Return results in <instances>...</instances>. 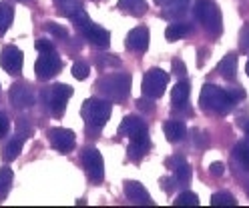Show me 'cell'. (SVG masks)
I'll use <instances>...</instances> for the list:
<instances>
[{"label": "cell", "instance_id": "obj_1", "mask_svg": "<svg viewBox=\"0 0 249 208\" xmlns=\"http://www.w3.org/2000/svg\"><path fill=\"white\" fill-rule=\"evenodd\" d=\"M199 104L205 112H211L215 116H225L235 102H233V98L227 94V90L215 86V84H205L201 88Z\"/></svg>", "mask_w": 249, "mask_h": 208}, {"label": "cell", "instance_id": "obj_2", "mask_svg": "<svg viewBox=\"0 0 249 208\" xmlns=\"http://www.w3.org/2000/svg\"><path fill=\"white\" fill-rule=\"evenodd\" d=\"M97 90L103 96H107V100L123 102L131 92V76L127 72H115V74L101 76L97 82Z\"/></svg>", "mask_w": 249, "mask_h": 208}, {"label": "cell", "instance_id": "obj_3", "mask_svg": "<svg viewBox=\"0 0 249 208\" xmlns=\"http://www.w3.org/2000/svg\"><path fill=\"white\" fill-rule=\"evenodd\" d=\"M111 112H113V106L107 98H89L81 106V116L85 124L89 128H95V130H99V128H103L108 122Z\"/></svg>", "mask_w": 249, "mask_h": 208}, {"label": "cell", "instance_id": "obj_4", "mask_svg": "<svg viewBox=\"0 0 249 208\" xmlns=\"http://www.w3.org/2000/svg\"><path fill=\"white\" fill-rule=\"evenodd\" d=\"M195 18L201 22L209 34H221V12L211 0H197L195 2Z\"/></svg>", "mask_w": 249, "mask_h": 208}, {"label": "cell", "instance_id": "obj_5", "mask_svg": "<svg viewBox=\"0 0 249 208\" xmlns=\"http://www.w3.org/2000/svg\"><path fill=\"white\" fill-rule=\"evenodd\" d=\"M72 96V88L69 84H53L51 88H46L42 92V100L49 108V112L54 118H60L67 110V102Z\"/></svg>", "mask_w": 249, "mask_h": 208}, {"label": "cell", "instance_id": "obj_6", "mask_svg": "<svg viewBox=\"0 0 249 208\" xmlns=\"http://www.w3.org/2000/svg\"><path fill=\"white\" fill-rule=\"evenodd\" d=\"M167 82H169V74L161 68H151L145 78H143V96L147 98H161L165 94V88H167Z\"/></svg>", "mask_w": 249, "mask_h": 208}, {"label": "cell", "instance_id": "obj_7", "mask_svg": "<svg viewBox=\"0 0 249 208\" xmlns=\"http://www.w3.org/2000/svg\"><path fill=\"white\" fill-rule=\"evenodd\" d=\"M62 68V60L58 58L56 50L53 52H40V56L36 58V64H35V72H36V78L40 80H51L53 76H56Z\"/></svg>", "mask_w": 249, "mask_h": 208}, {"label": "cell", "instance_id": "obj_8", "mask_svg": "<svg viewBox=\"0 0 249 208\" xmlns=\"http://www.w3.org/2000/svg\"><path fill=\"white\" fill-rule=\"evenodd\" d=\"M81 160H83V166H85L90 180L101 182L105 178V162H103V156L97 148H92V146L85 148L81 154Z\"/></svg>", "mask_w": 249, "mask_h": 208}, {"label": "cell", "instance_id": "obj_9", "mask_svg": "<svg viewBox=\"0 0 249 208\" xmlns=\"http://www.w3.org/2000/svg\"><path fill=\"white\" fill-rule=\"evenodd\" d=\"M22 64H24V54L20 48H17L14 44H8L2 48L0 52V66H2L8 74L17 76L22 72Z\"/></svg>", "mask_w": 249, "mask_h": 208}, {"label": "cell", "instance_id": "obj_10", "mask_svg": "<svg viewBox=\"0 0 249 208\" xmlns=\"http://www.w3.org/2000/svg\"><path fill=\"white\" fill-rule=\"evenodd\" d=\"M49 140L53 144V148H56L62 154L71 152L74 148V144H76L74 132L69 130V128H51L49 130Z\"/></svg>", "mask_w": 249, "mask_h": 208}, {"label": "cell", "instance_id": "obj_11", "mask_svg": "<svg viewBox=\"0 0 249 208\" xmlns=\"http://www.w3.org/2000/svg\"><path fill=\"white\" fill-rule=\"evenodd\" d=\"M151 150V138H149V130L139 132L135 136H131V144L127 148V156L131 162H141L145 158V154Z\"/></svg>", "mask_w": 249, "mask_h": 208}, {"label": "cell", "instance_id": "obj_12", "mask_svg": "<svg viewBox=\"0 0 249 208\" xmlns=\"http://www.w3.org/2000/svg\"><path fill=\"white\" fill-rule=\"evenodd\" d=\"M81 32L89 40V44L97 46V48H108V44H111V32L99 24H95V22H89L87 26H83Z\"/></svg>", "mask_w": 249, "mask_h": 208}, {"label": "cell", "instance_id": "obj_13", "mask_svg": "<svg viewBox=\"0 0 249 208\" xmlns=\"http://www.w3.org/2000/svg\"><path fill=\"white\" fill-rule=\"evenodd\" d=\"M8 96H10V104L14 108L24 110V108H30L35 104V92H33V88H30L28 84H20V82L12 84Z\"/></svg>", "mask_w": 249, "mask_h": 208}, {"label": "cell", "instance_id": "obj_14", "mask_svg": "<svg viewBox=\"0 0 249 208\" xmlns=\"http://www.w3.org/2000/svg\"><path fill=\"white\" fill-rule=\"evenodd\" d=\"M149 40H151L149 28L147 26H137V28H133L127 34L124 46H127L129 50H133V52H145L149 48Z\"/></svg>", "mask_w": 249, "mask_h": 208}, {"label": "cell", "instance_id": "obj_15", "mask_svg": "<svg viewBox=\"0 0 249 208\" xmlns=\"http://www.w3.org/2000/svg\"><path fill=\"white\" fill-rule=\"evenodd\" d=\"M124 196H127L133 204H141V206H151L153 204L147 188L141 182H137V180H127L124 182Z\"/></svg>", "mask_w": 249, "mask_h": 208}, {"label": "cell", "instance_id": "obj_16", "mask_svg": "<svg viewBox=\"0 0 249 208\" xmlns=\"http://www.w3.org/2000/svg\"><path fill=\"white\" fill-rule=\"evenodd\" d=\"M189 4L191 0H167V2L163 4V18L173 22V20H181L183 16L187 14V10H189Z\"/></svg>", "mask_w": 249, "mask_h": 208}, {"label": "cell", "instance_id": "obj_17", "mask_svg": "<svg viewBox=\"0 0 249 208\" xmlns=\"http://www.w3.org/2000/svg\"><path fill=\"white\" fill-rule=\"evenodd\" d=\"M147 130V124H145V120H141L139 116H124L123 118V122H121V126H119V134L121 136H135V134H139V132H145Z\"/></svg>", "mask_w": 249, "mask_h": 208}, {"label": "cell", "instance_id": "obj_18", "mask_svg": "<svg viewBox=\"0 0 249 208\" xmlns=\"http://www.w3.org/2000/svg\"><path fill=\"white\" fill-rule=\"evenodd\" d=\"M167 164H169V166H173L175 182H177V184H189V180H191V166L187 164L183 158L173 156V158H169V160H167Z\"/></svg>", "mask_w": 249, "mask_h": 208}, {"label": "cell", "instance_id": "obj_19", "mask_svg": "<svg viewBox=\"0 0 249 208\" xmlns=\"http://www.w3.org/2000/svg\"><path fill=\"white\" fill-rule=\"evenodd\" d=\"M189 94H191L189 80H179V82L171 88V102H173V108L185 106V102L189 100Z\"/></svg>", "mask_w": 249, "mask_h": 208}, {"label": "cell", "instance_id": "obj_20", "mask_svg": "<svg viewBox=\"0 0 249 208\" xmlns=\"http://www.w3.org/2000/svg\"><path fill=\"white\" fill-rule=\"evenodd\" d=\"M191 34V24L189 22H181V20H173L167 28H165V38L175 42V40H181L183 36Z\"/></svg>", "mask_w": 249, "mask_h": 208}, {"label": "cell", "instance_id": "obj_21", "mask_svg": "<svg viewBox=\"0 0 249 208\" xmlns=\"http://www.w3.org/2000/svg\"><path fill=\"white\" fill-rule=\"evenodd\" d=\"M117 6L129 16H143L147 12V0H119Z\"/></svg>", "mask_w": 249, "mask_h": 208}, {"label": "cell", "instance_id": "obj_22", "mask_svg": "<svg viewBox=\"0 0 249 208\" xmlns=\"http://www.w3.org/2000/svg\"><path fill=\"white\" fill-rule=\"evenodd\" d=\"M217 72H219L225 80H233L237 72V56L235 54H227L223 56V60L217 64Z\"/></svg>", "mask_w": 249, "mask_h": 208}, {"label": "cell", "instance_id": "obj_23", "mask_svg": "<svg viewBox=\"0 0 249 208\" xmlns=\"http://www.w3.org/2000/svg\"><path fill=\"white\" fill-rule=\"evenodd\" d=\"M163 132H165V136H167L169 142H179L185 136L187 130H185V124L183 122H179V120H167L163 124Z\"/></svg>", "mask_w": 249, "mask_h": 208}, {"label": "cell", "instance_id": "obj_24", "mask_svg": "<svg viewBox=\"0 0 249 208\" xmlns=\"http://www.w3.org/2000/svg\"><path fill=\"white\" fill-rule=\"evenodd\" d=\"M233 158L241 164L243 170H249V140H241L233 148Z\"/></svg>", "mask_w": 249, "mask_h": 208}, {"label": "cell", "instance_id": "obj_25", "mask_svg": "<svg viewBox=\"0 0 249 208\" xmlns=\"http://www.w3.org/2000/svg\"><path fill=\"white\" fill-rule=\"evenodd\" d=\"M12 20H14V8L6 2H0V36L6 34Z\"/></svg>", "mask_w": 249, "mask_h": 208}, {"label": "cell", "instance_id": "obj_26", "mask_svg": "<svg viewBox=\"0 0 249 208\" xmlns=\"http://www.w3.org/2000/svg\"><path fill=\"white\" fill-rule=\"evenodd\" d=\"M22 142H24V138L17 136V138H12V140L6 144V148H4V152H2V158L6 160V162H12V160L18 158V154L22 152Z\"/></svg>", "mask_w": 249, "mask_h": 208}, {"label": "cell", "instance_id": "obj_27", "mask_svg": "<svg viewBox=\"0 0 249 208\" xmlns=\"http://www.w3.org/2000/svg\"><path fill=\"white\" fill-rule=\"evenodd\" d=\"M12 178L14 176H12V170L8 166L0 168V200H4L8 196V192L12 188Z\"/></svg>", "mask_w": 249, "mask_h": 208}, {"label": "cell", "instance_id": "obj_28", "mask_svg": "<svg viewBox=\"0 0 249 208\" xmlns=\"http://www.w3.org/2000/svg\"><path fill=\"white\" fill-rule=\"evenodd\" d=\"M211 206H237V200L229 192H215L211 196Z\"/></svg>", "mask_w": 249, "mask_h": 208}, {"label": "cell", "instance_id": "obj_29", "mask_svg": "<svg viewBox=\"0 0 249 208\" xmlns=\"http://www.w3.org/2000/svg\"><path fill=\"white\" fill-rule=\"evenodd\" d=\"M173 204L175 206H197L199 204V196L195 194V192H181V194L173 200Z\"/></svg>", "mask_w": 249, "mask_h": 208}, {"label": "cell", "instance_id": "obj_30", "mask_svg": "<svg viewBox=\"0 0 249 208\" xmlns=\"http://www.w3.org/2000/svg\"><path fill=\"white\" fill-rule=\"evenodd\" d=\"M119 64H121V60L115 54H105V56H99L97 58L99 70H107V68H111V66H119Z\"/></svg>", "mask_w": 249, "mask_h": 208}, {"label": "cell", "instance_id": "obj_31", "mask_svg": "<svg viewBox=\"0 0 249 208\" xmlns=\"http://www.w3.org/2000/svg\"><path fill=\"white\" fill-rule=\"evenodd\" d=\"M89 72H90V66H89L87 62L79 60V62L72 64V76H74L76 80H85V78L89 76Z\"/></svg>", "mask_w": 249, "mask_h": 208}, {"label": "cell", "instance_id": "obj_32", "mask_svg": "<svg viewBox=\"0 0 249 208\" xmlns=\"http://www.w3.org/2000/svg\"><path fill=\"white\" fill-rule=\"evenodd\" d=\"M44 30L51 32L54 38H67V36H69V30H67L65 26L56 24V22H46V24H44Z\"/></svg>", "mask_w": 249, "mask_h": 208}, {"label": "cell", "instance_id": "obj_33", "mask_svg": "<svg viewBox=\"0 0 249 208\" xmlns=\"http://www.w3.org/2000/svg\"><path fill=\"white\" fill-rule=\"evenodd\" d=\"M71 20H72V24H74L76 28H79V30H81L83 26H87V24L90 22V18H89V14L85 12V8H83V6H81L79 10H76V12H74V14L71 16Z\"/></svg>", "mask_w": 249, "mask_h": 208}, {"label": "cell", "instance_id": "obj_34", "mask_svg": "<svg viewBox=\"0 0 249 208\" xmlns=\"http://www.w3.org/2000/svg\"><path fill=\"white\" fill-rule=\"evenodd\" d=\"M239 50L249 52V24H243V28L239 32Z\"/></svg>", "mask_w": 249, "mask_h": 208}, {"label": "cell", "instance_id": "obj_35", "mask_svg": "<svg viewBox=\"0 0 249 208\" xmlns=\"http://www.w3.org/2000/svg\"><path fill=\"white\" fill-rule=\"evenodd\" d=\"M8 132H10V120L4 112H0V140L4 136H8Z\"/></svg>", "mask_w": 249, "mask_h": 208}, {"label": "cell", "instance_id": "obj_36", "mask_svg": "<svg viewBox=\"0 0 249 208\" xmlns=\"http://www.w3.org/2000/svg\"><path fill=\"white\" fill-rule=\"evenodd\" d=\"M17 130H18L17 136H20V138H28L30 134H33V130H30V126H28V122H26V118H20V120H18Z\"/></svg>", "mask_w": 249, "mask_h": 208}, {"label": "cell", "instance_id": "obj_37", "mask_svg": "<svg viewBox=\"0 0 249 208\" xmlns=\"http://www.w3.org/2000/svg\"><path fill=\"white\" fill-rule=\"evenodd\" d=\"M36 50L38 52H53L54 50V44L51 42V40H46V38H40V40H36Z\"/></svg>", "mask_w": 249, "mask_h": 208}, {"label": "cell", "instance_id": "obj_38", "mask_svg": "<svg viewBox=\"0 0 249 208\" xmlns=\"http://www.w3.org/2000/svg\"><path fill=\"white\" fill-rule=\"evenodd\" d=\"M227 94L233 98V102H237V100H241V98H245V92L239 88V86H233V88H229L227 90Z\"/></svg>", "mask_w": 249, "mask_h": 208}, {"label": "cell", "instance_id": "obj_39", "mask_svg": "<svg viewBox=\"0 0 249 208\" xmlns=\"http://www.w3.org/2000/svg\"><path fill=\"white\" fill-rule=\"evenodd\" d=\"M205 136H207V132L195 130V144H197V148H203V146H207V144H209V140Z\"/></svg>", "mask_w": 249, "mask_h": 208}, {"label": "cell", "instance_id": "obj_40", "mask_svg": "<svg viewBox=\"0 0 249 208\" xmlns=\"http://www.w3.org/2000/svg\"><path fill=\"white\" fill-rule=\"evenodd\" d=\"M173 74H177V76H183L185 72H187V68H185V64L179 60V58H175L173 60V70H171Z\"/></svg>", "mask_w": 249, "mask_h": 208}, {"label": "cell", "instance_id": "obj_41", "mask_svg": "<svg viewBox=\"0 0 249 208\" xmlns=\"http://www.w3.org/2000/svg\"><path fill=\"white\" fill-rule=\"evenodd\" d=\"M209 172H211V176H223L225 166H223L221 162H213V164L209 166Z\"/></svg>", "mask_w": 249, "mask_h": 208}, {"label": "cell", "instance_id": "obj_42", "mask_svg": "<svg viewBox=\"0 0 249 208\" xmlns=\"http://www.w3.org/2000/svg\"><path fill=\"white\" fill-rule=\"evenodd\" d=\"M151 100H153V98H151ZM151 100H147V96H145V98H141V100H137V106H139V108H141V110H145V112H151V110L155 108Z\"/></svg>", "mask_w": 249, "mask_h": 208}, {"label": "cell", "instance_id": "obj_43", "mask_svg": "<svg viewBox=\"0 0 249 208\" xmlns=\"http://www.w3.org/2000/svg\"><path fill=\"white\" fill-rule=\"evenodd\" d=\"M161 182H163V190H165V192H169V190H173V188L177 186V184H175V180H169V178H163Z\"/></svg>", "mask_w": 249, "mask_h": 208}, {"label": "cell", "instance_id": "obj_44", "mask_svg": "<svg viewBox=\"0 0 249 208\" xmlns=\"http://www.w3.org/2000/svg\"><path fill=\"white\" fill-rule=\"evenodd\" d=\"M197 54H199V58H197V64H199V66H201V64H203V62H205V58H207V50H199Z\"/></svg>", "mask_w": 249, "mask_h": 208}, {"label": "cell", "instance_id": "obj_45", "mask_svg": "<svg viewBox=\"0 0 249 208\" xmlns=\"http://www.w3.org/2000/svg\"><path fill=\"white\" fill-rule=\"evenodd\" d=\"M167 2V0H155V4H159V6H163Z\"/></svg>", "mask_w": 249, "mask_h": 208}, {"label": "cell", "instance_id": "obj_46", "mask_svg": "<svg viewBox=\"0 0 249 208\" xmlns=\"http://www.w3.org/2000/svg\"><path fill=\"white\" fill-rule=\"evenodd\" d=\"M245 134H247V136H249V122H247V124H245Z\"/></svg>", "mask_w": 249, "mask_h": 208}, {"label": "cell", "instance_id": "obj_47", "mask_svg": "<svg viewBox=\"0 0 249 208\" xmlns=\"http://www.w3.org/2000/svg\"><path fill=\"white\" fill-rule=\"evenodd\" d=\"M54 2L56 4H62V2H69V0H54Z\"/></svg>", "mask_w": 249, "mask_h": 208}, {"label": "cell", "instance_id": "obj_48", "mask_svg": "<svg viewBox=\"0 0 249 208\" xmlns=\"http://www.w3.org/2000/svg\"><path fill=\"white\" fill-rule=\"evenodd\" d=\"M245 72H247V76H249V60H247V66H245Z\"/></svg>", "mask_w": 249, "mask_h": 208}, {"label": "cell", "instance_id": "obj_49", "mask_svg": "<svg viewBox=\"0 0 249 208\" xmlns=\"http://www.w3.org/2000/svg\"><path fill=\"white\" fill-rule=\"evenodd\" d=\"M17 2H22L24 4V2H30V0H17Z\"/></svg>", "mask_w": 249, "mask_h": 208}, {"label": "cell", "instance_id": "obj_50", "mask_svg": "<svg viewBox=\"0 0 249 208\" xmlns=\"http://www.w3.org/2000/svg\"><path fill=\"white\" fill-rule=\"evenodd\" d=\"M247 192H249V186H247Z\"/></svg>", "mask_w": 249, "mask_h": 208}]
</instances>
